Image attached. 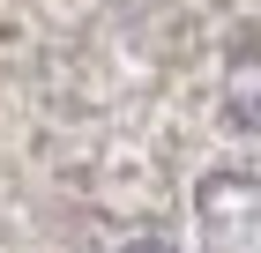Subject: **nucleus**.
Segmentation results:
<instances>
[{"instance_id": "f257e3e1", "label": "nucleus", "mask_w": 261, "mask_h": 253, "mask_svg": "<svg viewBox=\"0 0 261 253\" xmlns=\"http://www.w3.org/2000/svg\"><path fill=\"white\" fill-rule=\"evenodd\" d=\"M231 112H239L246 127H261V60H246L239 75H231Z\"/></svg>"}, {"instance_id": "f03ea898", "label": "nucleus", "mask_w": 261, "mask_h": 253, "mask_svg": "<svg viewBox=\"0 0 261 253\" xmlns=\"http://www.w3.org/2000/svg\"><path fill=\"white\" fill-rule=\"evenodd\" d=\"M127 253H172V246H157V238H142V246H127Z\"/></svg>"}]
</instances>
